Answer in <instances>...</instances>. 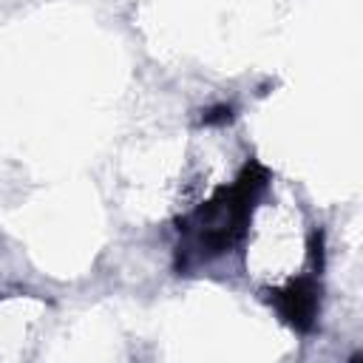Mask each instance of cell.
Here are the masks:
<instances>
[{
  "mask_svg": "<svg viewBox=\"0 0 363 363\" xmlns=\"http://www.w3.org/2000/svg\"><path fill=\"white\" fill-rule=\"evenodd\" d=\"M269 187V170L250 159L230 184H221L207 201L179 221L176 269L190 272L199 264L227 255L250 230V218Z\"/></svg>",
  "mask_w": 363,
  "mask_h": 363,
  "instance_id": "1",
  "label": "cell"
},
{
  "mask_svg": "<svg viewBox=\"0 0 363 363\" xmlns=\"http://www.w3.org/2000/svg\"><path fill=\"white\" fill-rule=\"evenodd\" d=\"M320 281L318 272L312 275H298L292 278L286 286L281 289H269L267 301L272 303V309L278 312V318L298 335H309L318 323L320 315Z\"/></svg>",
  "mask_w": 363,
  "mask_h": 363,
  "instance_id": "2",
  "label": "cell"
},
{
  "mask_svg": "<svg viewBox=\"0 0 363 363\" xmlns=\"http://www.w3.org/2000/svg\"><path fill=\"white\" fill-rule=\"evenodd\" d=\"M230 119H233V108H230V105H216V108H210V111L201 116L204 125H224V122H230Z\"/></svg>",
  "mask_w": 363,
  "mask_h": 363,
  "instance_id": "3",
  "label": "cell"
}]
</instances>
